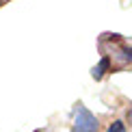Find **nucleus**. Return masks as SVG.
Listing matches in <instances>:
<instances>
[{
  "label": "nucleus",
  "instance_id": "obj_1",
  "mask_svg": "<svg viewBox=\"0 0 132 132\" xmlns=\"http://www.w3.org/2000/svg\"><path fill=\"white\" fill-rule=\"evenodd\" d=\"M97 128H100V123H97L95 115L89 113L82 104H78L76 106V119H74L71 132H97Z\"/></svg>",
  "mask_w": 132,
  "mask_h": 132
},
{
  "label": "nucleus",
  "instance_id": "obj_2",
  "mask_svg": "<svg viewBox=\"0 0 132 132\" xmlns=\"http://www.w3.org/2000/svg\"><path fill=\"white\" fill-rule=\"evenodd\" d=\"M108 67H111V59H108V56H102V59H100V63H97L95 67L91 69V76H93L95 80H100L102 76L108 71Z\"/></svg>",
  "mask_w": 132,
  "mask_h": 132
},
{
  "label": "nucleus",
  "instance_id": "obj_3",
  "mask_svg": "<svg viewBox=\"0 0 132 132\" xmlns=\"http://www.w3.org/2000/svg\"><path fill=\"white\" fill-rule=\"evenodd\" d=\"M108 132H126V123L117 119V121H113L111 126H108Z\"/></svg>",
  "mask_w": 132,
  "mask_h": 132
},
{
  "label": "nucleus",
  "instance_id": "obj_4",
  "mask_svg": "<svg viewBox=\"0 0 132 132\" xmlns=\"http://www.w3.org/2000/svg\"><path fill=\"white\" fill-rule=\"evenodd\" d=\"M123 54H126V61H130V63H132V46H130V48H126Z\"/></svg>",
  "mask_w": 132,
  "mask_h": 132
},
{
  "label": "nucleus",
  "instance_id": "obj_5",
  "mask_svg": "<svg viewBox=\"0 0 132 132\" xmlns=\"http://www.w3.org/2000/svg\"><path fill=\"white\" fill-rule=\"evenodd\" d=\"M128 119H130V123H132V108H130V113H128Z\"/></svg>",
  "mask_w": 132,
  "mask_h": 132
},
{
  "label": "nucleus",
  "instance_id": "obj_6",
  "mask_svg": "<svg viewBox=\"0 0 132 132\" xmlns=\"http://www.w3.org/2000/svg\"><path fill=\"white\" fill-rule=\"evenodd\" d=\"M0 4H2V0H0Z\"/></svg>",
  "mask_w": 132,
  "mask_h": 132
}]
</instances>
